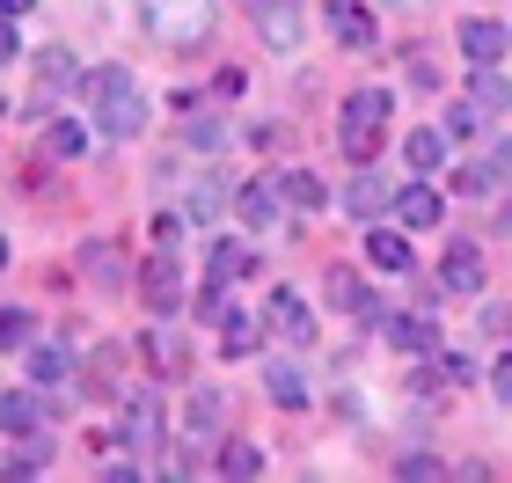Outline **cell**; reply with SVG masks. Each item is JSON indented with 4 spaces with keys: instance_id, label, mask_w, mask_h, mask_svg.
Wrapping results in <instances>:
<instances>
[{
    "instance_id": "1",
    "label": "cell",
    "mask_w": 512,
    "mask_h": 483,
    "mask_svg": "<svg viewBox=\"0 0 512 483\" xmlns=\"http://www.w3.org/2000/svg\"><path fill=\"white\" fill-rule=\"evenodd\" d=\"M81 96L96 103V125L110 132V140H132V132L147 125V96H139V81L125 74V66H96V74L81 81Z\"/></svg>"
},
{
    "instance_id": "2",
    "label": "cell",
    "mask_w": 512,
    "mask_h": 483,
    "mask_svg": "<svg viewBox=\"0 0 512 483\" xmlns=\"http://www.w3.org/2000/svg\"><path fill=\"white\" fill-rule=\"evenodd\" d=\"M381 132H388V96H381V88H359V96L344 103V125H337L344 154H352L359 169H366V161L381 154Z\"/></svg>"
},
{
    "instance_id": "3",
    "label": "cell",
    "mask_w": 512,
    "mask_h": 483,
    "mask_svg": "<svg viewBox=\"0 0 512 483\" xmlns=\"http://www.w3.org/2000/svg\"><path fill=\"white\" fill-rule=\"evenodd\" d=\"M139 15L161 44H198L213 30V0H139Z\"/></svg>"
},
{
    "instance_id": "4",
    "label": "cell",
    "mask_w": 512,
    "mask_h": 483,
    "mask_svg": "<svg viewBox=\"0 0 512 483\" xmlns=\"http://www.w3.org/2000/svg\"><path fill=\"white\" fill-rule=\"evenodd\" d=\"M249 22L271 52H300V30H308V8L300 0H249Z\"/></svg>"
},
{
    "instance_id": "5",
    "label": "cell",
    "mask_w": 512,
    "mask_h": 483,
    "mask_svg": "<svg viewBox=\"0 0 512 483\" xmlns=\"http://www.w3.org/2000/svg\"><path fill=\"white\" fill-rule=\"evenodd\" d=\"M81 279L88 286H132V264H125V249L118 242H81Z\"/></svg>"
},
{
    "instance_id": "6",
    "label": "cell",
    "mask_w": 512,
    "mask_h": 483,
    "mask_svg": "<svg viewBox=\"0 0 512 483\" xmlns=\"http://www.w3.org/2000/svg\"><path fill=\"white\" fill-rule=\"evenodd\" d=\"M264 322H271V330H286L293 344H308V337H315V315H308V301H300L293 286H278L271 301H264Z\"/></svg>"
},
{
    "instance_id": "7",
    "label": "cell",
    "mask_w": 512,
    "mask_h": 483,
    "mask_svg": "<svg viewBox=\"0 0 512 483\" xmlns=\"http://www.w3.org/2000/svg\"><path fill=\"white\" fill-rule=\"evenodd\" d=\"M139 293H147V308H183V271L169 257H154V264H139Z\"/></svg>"
},
{
    "instance_id": "8",
    "label": "cell",
    "mask_w": 512,
    "mask_h": 483,
    "mask_svg": "<svg viewBox=\"0 0 512 483\" xmlns=\"http://www.w3.org/2000/svg\"><path fill=\"white\" fill-rule=\"evenodd\" d=\"M125 440L139 447V454H154L161 447V403L139 388V396H125Z\"/></svg>"
},
{
    "instance_id": "9",
    "label": "cell",
    "mask_w": 512,
    "mask_h": 483,
    "mask_svg": "<svg viewBox=\"0 0 512 483\" xmlns=\"http://www.w3.org/2000/svg\"><path fill=\"white\" fill-rule=\"evenodd\" d=\"M395 220L403 227H439L447 220V198H439L432 183H410V191H395Z\"/></svg>"
},
{
    "instance_id": "10",
    "label": "cell",
    "mask_w": 512,
    "mask_h": 483,
    "mask_svg": "<svg viewBox=\"0 0 512 483\" xmlns=\"http://www.w3.org/2000/svg\"><path fill=\"white\" fill-rule=\"evenodd\" d=\"M439 286H454V293H476V286H483V249H476V242H447Z\"/></svg>"
},
{
    "instance_id": "11",
    "label": "cell",
    "mask_w": 512,
    "mask_h": 483,
    "mask_svg": "<svg viewBox=\"0 0 512 483\" xmlns=\"http://www.w3.org/2000/svg\"><path fill=\"white\" fill-rule=\"evenodd\" d=\"M330 30H337V44H352V52H374V15H366L359 0H330Z\"/></svg>"
},
{
    "instance_id": "12",
    "label": "cell",
    "mask_w": 512,
    "mask_h": 483,
    "mask_svg": "<svg viewBox=\"0 0 512 483\" xmlns=\"http://www.w3.org/2000/svg\"><path fill=\"white\" fill-rule=\"evenodd\" d=\"M461 52H469L476 66H498V59H505V22L469 15V22H461Z\"/></svg>"
},
{
    "instance_id": "13",
    "label": "cell",
    "mask_w": 512,
    "mask_h": 483,
    "mask_svg": "<svg viewBox=\"0 0 512 483\" xmlns=\"http://www.w3.org/2000/svg\"><path fill=\"white\" fill-rule=\"evenodd\" d=\"M344 205H352L359 220H374L381 205H395V191H388V176H374V161H366V169L352 176V191H344Z\"/></svg>"
},
{
    "instance_id": "14",
    "label": "cell",
    "mask_w": 512,
    "mask_h": 483,
    "mask_svg": "<svg viewBox=\"0 0 512 483\" xmlns=\"http://www.w3.org/2000/svg\"><path fill=\"white\" fill-rule=\"evenodd\" d=\"M271 183H278V198H286L293 213H322V176H308V169H278Z\"/></svg>"
},
{
    "instance_id": "15",
    "label": "cell",
    "mask_w": 512,
    "mask_h": 483,
    "mask_svg": "<svg viewBox=\"0 0 512 483\" xmlns=\"http://www.w3.org/2000/svg\"><path fill=\"white\" fill-rule=\"evenodd\" d=\"M278 183H242V198H235V213H242V227H271L278 220Z\"/></svg>"
},
{
    "instance_id": "16",
    "label": "cell",
    "mask_w": 512,
    "mask_h": 483,
    "mask_svg": "<svg viewBox=\"0 0 512 483\" xmlns=\"http://www.w3.org/2000/svg\"><path fill=\"white\" fill-rule=\"evenodd\" d=\"M403 161H410V169L417 176H432V169H447V132H410V140H403Z\"/></svg>"
},
{
    "instance_id": "17",
    "label": "cell",
    "mask_w": 512,
    "mask_h": 483,
    "mask_svg": "<svg viewBox=\"0 0 512 483\" xmlns=\"http://www.w3.org/2000/svg\"><path fill=\"white\" fill-rule=\"evenodd\" d=\"M220 418H227V396H220V388H198V396H191V410H183L191 440H213V432H220Z\"/></svg>"
},
{
    "instance_id": "18",
    "label": "cell",
    "mask_w": 512,
    "mask_h": 483,
    "mask_svg": "<svg viewBox=\"0 0 512 483\" xmlns=\"http://www.w3.org/2000/svg\"><path fill=\"white\" fill-rule=\"evenodd\" d=\"M366 264H381V271H410V242L395 235V227H366Z\"/></svg>"
},
{
    "instance_id": "19",
    "label": "cell",
    "mask_w": 512,
    "mask_h": 483,
    "mask_svg": "<svg viewBox=\"0 0 512 483\" xmlns=\"http://www.w3.org/2000/svg\"><path fill=\"white\" fill-rule=\"evenodd\" d=\"M37 81H44V88H81L74 52H66V44H44V52H37Z\"/></svg>"
},
{
    "instance_id": "20",
    "label": "cell",
    "mask_w": 512,
    "mask_h": 483,
    "mask_svg": "<svg viewBox=\"0 0 512 483\" xmlns=\"http://www.w3.org/2000/svg\"><path fill=\"white\" fill-rule=\"evenodd\" d=\"M256 344H264V322H249V315H220V352H227V359H249Z\"/></svg>"
},
{
    "instance_id": "21",
    "label": "cell",
    "mask_w": 512,
    "mask_h": 483,
    "mask_svg": "<svg viewBox=\"0 0 512 483\" xmlns=\"http://www.w3.org/2000/svg\"><path fill=\"white\" fill-rule=\"evenodd\" d=\"M37 418H44V396H30V388L0 396V432H37Z\"/></svg>"
},
{
    "instance_id": "22",
    "label": "cell",
    "mask_w": 512,
    "mask_h": 483,
    "mask_svg": "<svg viewBox=\"0 0 512 483\" xmlns=\"http://www.w3.org/2000/svg\"><path fill=\"white\" fill-rule=\"evenodd\" d=\"M381 330H388L395 344H403V352H432V344H439V330H432L425 315H388Z\"/></svg>"
},
{
    "instance_id": "23",
    "label": "cell",
    "mask_w": 512,
    "mask_h": 483,
    "mask_svg": "<svg viewBox=\"0 0 512 483\" xmlns=\"http://www.w3.org/2000/svg\"><path fill=\"white\" fill-rule=\"evenodd\" d=\"M220 476H235V483L264 476V454H256L249 440H227V447H220Z\"/></svg>"
},
{
    "instance_id": "24",
    "label": "cell",
    "mask_w": 512,
    "mask_h": 483,
    "mask_svg": "<svg viewBox=\"0 0 512 483\" xmlns=\"http://www.w3.org/2000/svg\"><path fill=\"white\" fill-rule=\"evenodd\" d=\"M264 388H271V403H286V410L308 403V381H300L293 366H264Z\"/></svg>"
},
{
    "instance_id": "25",
    "label": "cell",
    "mask_w": 512,
    "mask_h": 483,
    "mask_svg": "<svg viewBox=\"0 0 512 483\" xmlns=\"http://www.w3.org/2000/svg\"><path fill=\"white\" fill-rule=\"evenodd\" d=\"M330 308H352V315L374 308V301H366V286H359V271H330Z\"/></svg>"
},
{
    "instance_id": "26",
    "label": "cell",
    "mask_w": 512,
    "mask_h": 483,
    "mask_svg": "<svg viewBox=\"0 0 512 483\" xmlns=\"http://www.w3.org/2000/svg\"><path fill=\"white\" fill-rule=\"evenodd\" d=\"M30 374H37L44 388H52V381H66V374H74V359H66L59 344H37V352H30Z\"/></svg>"
},
{
    "instance_id": "27",
    "label": "cell",
    "mask_w": 512,
    "mask_h": 483,
    "mask_svg": "<svg viewBox=\"0 0 512 483\" xmlns=\"http://www.w3.org/2000/svg\"><path fill=\"white\" fill-rule=\"evenodd\" d=\"M242 271H249V249H242V242H220V249H213V286H235Z\"/></svg>"
},
{
    "instance_id": "28",
    "label": "cell",
    "mask_w": 512,
    "mask_h": 483,
    "mask_svg": "<svg viewBox=\"0 0 512 483\" xmlns=\"http://www.w3.org/2000/svg\"><path fill=\"white\" fill-rule=\"evenodd\" d=\"M220 205H227V183H220V176H198V191H191V220L205 227V220L220 213Z\"/></svg>"
},
{
    "instance_id": "29",
    "label": "cell",
    "mask_w": 512,
    "mask_h": 483,
    "mask_svg": "<svg viewBox=\"0 0 512 483\" xmlns=\"http://www.w3.org/2000/svg\"><path fill=\"white\" fill-rule=\"evenodd\" d=\"M44 469H52V447H44V440H30L15 462H0V476H15V483H22V476H44Z\"/></svg>"
},
{
    "instance_id": "30",
    "label": "cell",
    "mask_w": 512,
    "mask_h": 483,
    "mask_svg": "<svg viewBox=\"0 0 512 483\" xmlns=\"http://www.w3.org/2000/svg\"><path fill=\"white\" fill-rule=\"evenodd\" d=\"M469 103H476V110H505V103H512V88L491 74V66H476V96H469Z\"/></svg>"
},
{
    "instance_id": "31",
    "label": "cell",
    "mask_w": 512,
    "mask_h": 483,
    "mask_svg": "<svg viewBox=\"0 0 512 483\" xmlns=\"http://www.w3.org/2000/svg\"><path fill=\"white\" fill-rule=\"evenodd\" d=\"M476 330H483V337H512V308H505V301H483V308H476Z\"/></svg>"
},
{
    "instance_id": "32",
    "label": "cell",
    "mask_w": 512,
    "mask_h": 483,
    "mask_svg": "<svg viewBox=\"0 0 512 483\" xmlns=\"http://www.w3.org/2000/svg\"><path fill=\"white\" fill-rule=\"evenodd\" d=\"M0 344H8V352L30 344V315H22V308H0Z\"/></svg>"
},
{
    "instance_id": "33",
    "label": "cell",
    "mask_w": 512,
    "mask_h": 483,
    "mask_svg": "<svg viewBox=\"0 0 512 483\" xmlns=\"http://www.w3.org/2000/svg\"><path fill=\"white\" fill-rule=\"evenodd\" d=\"M483 169H491V191H505L512 183V140H498L491 154H483Z\"/></svg>"
},
{
    "instance_id": "34",
    "label": "cell",
    "mask_w": 512,
    "mask_h": 483,
    "mask_svg": "<svg viewBox=\"0 0 512 483\" xmlns=\"http://www.w3.org/2000/svg\"><path fill=\"white\" fill-rule=\"evenodd\" d=\"M147 352H154L161 374H183V344H176V337H147Z\"/></svg>"
},
{
    "instance_id": "35",
    "label": "cell",
    "mask_w": 512,
    "mask_h": 483,
    "mask_svg": "<svg viewBox=\"0 0 512 483\" xmlns=\"http://www.w3.org/2000/svg\"><path fill=\"white\" fill-rule=\"evenodd\" d=\"M81 147H88V132H81V125H52V154H59V161H74Z\"/></svg>"
},
{
    "instance_id": "36",
    "label": "cell",
    "mask_w": 512,
    "mask_h": 483,
    "mask_svg": "<svg viewBox=\"0 0 512 483\" xmlns=\"http://www.w3.org/2000/svg\"><path fill=\"white\" fill-rule=\"evenodd\" d=\"M395 476L417 483V476H439V462H432V454H403V462H395Z\"/></svg>"
},
{
    "instance_id": "37",
    "label": "cell",
    "mask_w": 512,
    "mask_h": 483,
    "mask_svg": "<svg viewBox=\"0 0 512 483\" xmlns=\"http://www.w3.org/2000/svg\"><path fill=\"white\" fill-rule=\"evenodd\" d=\"M491 396H498V403H512V352L491 366Z\"/></svg>"
},
{
    "instance_id": "38",
    "label": "cell",
    "mask_w": 512,
    "mask_h": 483,
    "mask_svg": "<svg viewBox=\"0 0 512 483\" xmlns=\"http://www.w3.org/2000/svg\"><path fill=\"white\" fill-rule=\"evenodd\" d=\"M183 140H191V147H220V125H213V118H191V132H183Z\"/></svg>"
},
{
    "instance_id": "39",
    "label": "cell",
    "mask_w": 512,
    "mask_h": 483,
    "mask_svg": "<svg viewBox=\"0 0 512 483\" xmlns=\"http://www.w3.org/2000/svg\"><path fill=\"white\" fill-rule=\"evenodd\" d=\"M476 118H483L476 103H454V110H447V132H476Z\"/></svg>"
},
{
    "instance_id": "40",
    "label": "cell",
    "mask_w": 512,
    "mask_h": 483,
    "mask_svg": "<svg viewBox=\"0 0 512 483\" xmlns=\"http://www.w3.org/2000/svg\"><path fill=\"white\" fill-rule=\"evenodd\" d=\"M0 59H15V22H0Z\"/></svg>"
},
{
    "instance_id": "41",
    "label": "cell",
    "mask_w": 512,
    "mask_h": 483,
    "mask_svg": "<svg viewBox=\"0 0 512 483\" xmlns=\"http://www.w3.org/2000/svg\"><path fill=\"white\" fill-rule=\"evenodd\" d=\"M0 8H8V15H30V8H37V0H0Z\"/></svg>"
},
{
    "instance_id": "42",
    "label": "cell",
    "mask_w": 512,
    "mask_h": 483,
    "mask_svg": "<svg viewBox=\"0 0 512 483\" xmlns=\"http://www.w3.org/2000/svg\"><path fill=\"white\" fill-rule=\"evenodd\" d=\"M498 220H505V235H512V198H505V213H498Z\"/></svg>"
},
{
    "instance_id": "43",
    "label": "cell",
    "mask_w": 512,
    "mask_h": 483,
    "mask_svg": "<svg viewBox=\"0 0 512 483\" xmlns=\"http://www.w3.org/2000/svg\"><path fill=\"white\" fill-rule=\"evenodd\" d=\"M0 264H8V242H0Z\"/></svg>"
},
{
    "instance_id": "44",
    "label": "cell",
    "mask_w": 512,
    "mask_h": 483,
    "mask_svg": "<svg viewBox=\"0 0 512 483\" xmlns=\"http://www.w3.org/2000/svg\"><path fill=\"white\" fill-rule=\"evenodd\" d=\"M0 118H8V103H0Z\"/></svg>"
}]
</instances>
